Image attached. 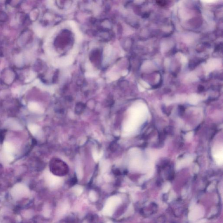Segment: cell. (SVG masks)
<instances>
[{
	"label": "cell",
	"instance_id": "obj_1",
	"mask_svg": "<svg viewBox=\"0 0 223 223\" xmlns=\"http://www.w3.org/2000/svg\"><path fill=\"white\" fill-rule=\"evenodd\" d=\"M147 108L144 106H137L132 108L131 110L130 120L126 124L125 129L127 131H131L136 129L139 123L143 122L146 118Z\"/></svg>",
	"mask_w": 223,
	"mask_h": 223
},
{
	"label": "cell",
	"instance_id": "obj_2",
	"mask_svg": "<svg viewBox=\"0 0 223 223\" xmlns=\"http://www.w3.org/2000/svg\"><path fill=\"white\" fill-rule=\"evenodd\" d=\"M121 199L117 196H113L108 199L103 209V214L106 215L111 216L115 208L121 203Z\"/></svg>",
	"mask_w": 223,
	"mask_h": 223
},
{
	"label": "cell",
	"instance_id": "obj_3",
	"mask_svg": "<svg viewBox=\"0 0 223 223\" xmlns=\"http://www.w3.org/2000/svg\"><path fill=\"white\" fill-rule=\"evenodd\" d=\"M188 219L190 221H195L201 218L205 214L204 209L201 206L195 205L190 210Z\"/></svg>",
	"mask_w": 223,
	"mask_h": 223
},
{
	"label": "cell",
	"instance_id": "obj_4",
	"mask_svg": "<svg viewBox=\"0 0 223 223\" xmlns=\"http://www.w3.org/2000/svg\"><path fill=\"white\" fill-rule=\"evenodd\" d=\"M223 147L215 148L213 152V156L216 163L219 165L222 164L223 162Z\"/></svg>",
	"mask_w": 223,
	"mask_h": 223
},
{
	"label": "cell",
	"instance_id": "obj_5",
	"mask_svg": "<svg viewBox=\"0 0 223 223\" xmlns=\"http://www.w3.org/2000/svg\"><path fill=\"white\" fill-rule=\"evenodd\" d=\"M73 61L74 59L72 56L71 55H69V56L59 59V60L56 61L55 65L60 66H67L72 64Z\"/></svg>",
	"mask_w": 223,
	"mask_h": 223
},
{
	"label": "cell",
	"instance_id": "obj_6",
	"mask_svg": "<svg viewBox=\"0 0 223 223\" xmlns=\"http://www.w3.org/2000/svg\"><path fill=\"white\" fill-rule=\"evenodd\" d=\"M112 48L110 45H108L105 47V49L104 52L105 56L106 58H108L109 56L110 55L112 52Z\"/></svg>",
	"mask_w": 223,
	"mask_h": 223
},
{
	"label": "cell",
	"instance_id": "obj_7",
	"mask_svg": "<svg viewBox=\"0 0 223 223\" xmlns=\"http://www.w3.org/2000/svg\"><path fill=\"white\" fill-rule=\"evenodd\" d=\"M98 73H96V72L91 71L88 72L86 73V76L89 77H93L96 76L97 75Z\"/></svg>",
	"mask_w": 223,
	"mask_h": 223
},
{
	"label": "cell",
	"instance_id": "obj_8",
	"mask_svg": "<svg viewBox=\"0 0 223 223\" xmlns=\"http://www.w3.org/2000/svg\"><path fill=\"white\" fill-rule=\"evenodd\" d=\"M89 198L92 201H95L96 199V196L95 193L93 191H92L89 193Z\"/></svg>",
	"mask_w": 223,
	"mask_h": 223
},
{
	"label": "cell",
	"instance_id": "obj_9",
	"mask_svg": "<svg viewBox=\"0 0 223 223\" xmlns=\"http://www.w3.org/2000/svg\"><path fill=\"white\" fill-rule=\"evenodd\" d=\"M170 187H171V185H170V183H167L164 186V188H163V192L166 193L169 191V189H170Z\"/></svg>",
	"mask_w": 223,
	"mask_h": 223
},
{
	"label": "cell",
	"instance_id": "obj_10",
	"mask_svg": "<svg viewBox=\"0 0 223 223\" xmlns=\"http://www.w3.org/2000/svg\"><path fill=\"white\" fill-rule=\"evenodd\" d=\"M82 191V188H81L80 187H77L75 188V192L76 194L77 195H79L81 193Z\"/></svg>",
	"mask_w": 223,
	"mask_h": 223
},
{
	"label": "cell",
	"instance_id": "obj_11",
	"mask_svg": "<svg viewBox=\"0 0 223 223\" xmlns=\"http://www.w3.org/2000/svg\"><path fill=\"white\" fill-rule=\"evenodd\" d=\"M118 76L115 73H113V74H111L110 75V78L112 80H115L118 79Z\"/></svg>",
	"mask_w": 223,
	"mask_h": 223
},
{
	"label": "cell",
	"instance_id": "obj_12",
	"mask_svg": "<svg viewBox=\"0 0 223 223\" xmlns=\"http://www.w3.org/2000/svg\"><path fill=\"white\" fill-rule=\"evenodd\" d=\"M174 194H175V193H174V192H172L170 193V197H169V201H172V200L174 199V197H175V195H174Z\"/></svg>",
	"mask_w": 223,
	"mask_h": 223
},
{
	"label": "cell",
	"instance_id": "obj_13",
	"mask_svg": "<svg viewBox=\"0 0 223 223\" xmlns=\"http://www.w3.org/2000/svg\"><path fill=\"white\" fill-rule=\"evenodd\" d=\"M86 69L89 71L88 72L91 71V69H92V65L90 64V63H88V64H86Z\"/></svg>",
	"mask_w": 223,
	"mask_h": 223
},
{
	"label": "cell",
	"instance_id": "obj_14",
	"mask_svg": "<svg viewBox=\"0 0 223 223\" xmlns=\"http://www.w3.org/2000/svg\"><path fill=\"white\" fill-rule=\"evenodd\" d=\"M207 222V219H202V220H200V221H198L194 223H206Z\"/></svg>",
	"mask_w": 223,
	"mask_h": 223
}]
</instances>
